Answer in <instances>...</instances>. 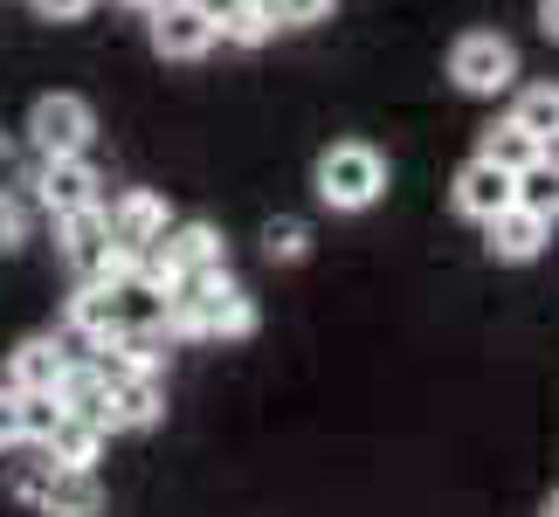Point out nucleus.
I'll return each mask as SVG.
<instances>
[{"instance_id":"nucleus-27","label":"nucleus","mask_w":559,"mask_h":517,"mask_svg":"<svg viewBox=\"0 0 559 517\" xmlns=\"http://www.w3.org/2000/svg\"><path fill=\"white\" fill-rule=\"evenodd\" d=\"M8 180H14V153H8V139H0V193H8Z\"/></svg>"},{"instance_id":"nucleus-1","label":"nucleus","mask_w":559,"mask_h":517,"mask_svg":"<svg viewBox=\"0 0 559 517\" xmlns=\"http://www.w3.org/2000/svg\"><path fill=\"white\" fill-rule=\"evenodd\" d=\"M311 193H318V207H332V214H367L386 193V153L367 139L325 145L318 166H311Z\"/></svg>"},{"instance_id":"nucleus-8","label":"nucleus","mask_w":559,"mask_h":517,"mask_svg":"<svg viewBox=\"0 0 559 517\" xmlns=\"http://www.w3.org/2000/svg\"><path fill=\"white\" fill-rule=\"evenodd\" d=\"M159 263L166 276H228V242H222V228L214 221H174L166 228V242H159Z\"/></svg>"},{"instance_id":"nucleus-22","label":"nucleus","mask_w":559,"mask_h":517,"mask_svg":"<svg viewBox=\"0 0 559 517\" xmlns=\"http://www.w3.org/2000/svg\"><path fill=\"white\" fill-rule=\"evenodd\" d=\"M263 8L276 14V28H318V21H332L338 0H263Z\"/></svg>"},{"instance_id":"nucleus-23","label":"nucleus","mask_w":559,"mask_h":517,"mask_svg":"<svg viewBox=\"0 0 559 517\" xmlns=\"http://www.w3.org/2000/svg\"><path fill=\"white\" fill-rule=\"evenodd\" d=\"M28 249V201H14V193H0V255Z\"/></svg>"},{"instance_id":"nucleus-11","label":"nucleus","mask_w":559,"mask_h":517,"mask_svg":"<svg viewBox=\"0 0 559 517\" xmlns=\"http://www.w3.org/2000/svg\"><path fill=\"white\" fill-rule=\"evenodd\" d=\"M546 242H552V221H546V214H532L525 201L504 207L498 221H484V249L498 255V263H539Z\"/></svg>"},{"instance_id":"nucleus-28","label":"nucleus","mask_w":559,"mask_h":517,"mask_svg":"<svg viewBox=\"0 0 559 517\" xmlns=\"http://www.w3.org/2000/svg\"><path fill=\"white\" fill-rule=\"evenodd\" d=\"M539 517H559V490H552V497H546V504H539Z\"/></svg>"},{"instance_id":"nucleus-17","label":"nucleus","mask_w":559,"mask_h":517,"mask_svg":"<svg viewBox=\"0 0 559 517\" xmlns=\"http://www.w3.org/2000/svg\"><path fill=\"white\" fill-rule=\"evenodd\" d=\"M311 255V221H297V214H276V221H263V263L270 269H290Z\"/></svg>"},{"instance_id":"nucleus-9","label":"nucleus","mask_w":559,"mask_h":517,"mask_svg":"<svg viewBox=\"0 0 559 517\" xmlns=\"http://www.w3.org/2000/svg\"><path fill=\"white\" fill-rule=\"evenodd\" d=\"M62 373H70V345L56 332H28L8 352V394H56Z\"/></svg>"},{"instance_id":"nucleus-26","label":"nucleus","mask_w":559,"mask_h":517,"mask_svg":"<svg viewBox=\"0 0 559 517\" xmlns=\"http://www.w3.org/2000/svg\"><path fill=\"white\" fill-rule=\"evenodd\" d=\"M539 35L559 41V0H539Z\"/></svg>"},{"instance_id":"nucleus-12","label":"nucleus","mask_w":559,"mask_h":517,"mask_svg":"<svg viewBox=\"0 0 559 517\" xmlns=\"http://www.w3.org/2000/svg\"><path fill=\"white\" fill-rule=\"evenodd\" d=\"M511 124L539 145V153H559V83H525L511 97Z\"/></svg>"},{"instance_id":"nucleus-18","label":"nucleus","mask_w":559,"mask_h":517,"mask_svg":"<svg viewBox=\"0 0 559 517\" xmlns=\"http://www.w3.org/2000/svg\"><path fill=\"white\" fill-rule=\"evenodd\" d=\"M214 28H222V41H235V49H263V41L276 35V14L263 8V0H235Z\"/></svg>"},{"instance_id":"nucleus-10","label":"nucleus","mask_w":559,"mask_h":517,"mask_svg":"<svg viewBox=\"0 0 559 517\" xmlns=\"http://www.w3.org/2000/svg\"><path fill=\"white\" fill-rule=\"evenodd\" d=\"M159 421H166L159 380H111V394H104V435H145Z\"/></svg>"},{"instance_id":"nucleus-13","label":"nucleus","mask_w":559,"mask_h":517,"mask_svg":"<svg viewBox=\"0 0 559 517\" xmlns=\"http://www.w3.org/2000/svg\"><path fill=\"white\" fill-rule=\"evenodd\" d=\"M41 517H104V483H97V469H56L49 497H41Z\"/></svg>"},{"instance_id":"nucleus-19","label":"nucleus","mask_w":559,"mask_h":517,"mask_svg":"<svg viewBox=\"0 0 559 517\" xmlns=\"http://www.w3.org/2000/svg\"><path fill=\"white\" fill-rule=\"evenodd\" d=\"M21 400V448H41L62 428V400L56 394H14Z\"/></svg>"},{"instance_id":"nucleus-5","label":"nucleus","mask_w":559,"mask_h":517,"mask_svg":"<svg viewBox=\"0 0 559 517\" xmlns=\"http://www.w3.org/2000/svg\"><path fill=\"white\" fill-rule=\"evenodd\" d=\"M28 187H35V207L49 214V221L83 214V207H104V180H97L91 159H41Z\"/></svg>"},{"instance_id":"nucleus-24","label":"nucleus","mask_w":559,"mask_h":517,"mask_svg":"<svg viewBox=\"0 0 559 517\" xmlns=\"http://www.w3.org/2000/svg\"><path fill=\"white\" fill-rule=\"evenodd\" d=\"M0 448H21V400L0 386Z\"/></svg>"},{"instance_id":"nucleus-25","label":"nucleus","mask_w":559,"mask_h":517,"mask_svg":"<svg viewBox=\"0 0 559 517\" xmlns=\"http://www.w3.org/2000/svg\"><path fill=\"white\" fill-rule=\"evenodd\" d=\"M91 8H97V0H35V14H41V21H83Z\"/></svg>"},{"instance_id":"nucleus-20","label":"nucleus","mask_w":559,"mask_h":517,"mask_svg":"<svg viewBox=\"0 0 559 517\" xmlns=\"http://www.w3.org/2000/svg\"><path fill=\"white\" fill-rule=\"evenodd\" d=\"M519 201H525L532 214H546V221H559V153H546V159L519 180Z\"/></svg>"},{"instance_id":"nucleus-21","label":"nucleus","mask_w":559,"mask_h":517,"mask_svg":"<svg viewBox=\"0 0 559 517\" xmlns=\"http://www.w3.org/2000/svg\"><path fill=\"white\" fill-rule=\"evenodd\" d=\"M49 483H56V462L35 448L28 462H14V477H8V497H14V504H28V510H41V497H49Z\"/></svg>"},{"instance_id":"nucleus-6","label":"nucleus","mask_w":559,"mask_h":517,"mask_svg":"<svg viewBox=\"0 0 559 517\" xmlns=\"http://www.w3.org/2000/svg\"><path fill=\"white\" fill-rule=\"evenodd\" d=\"M104 221H111V242H118L124 255H145V249L166 242V228H174V207H166V193L132 187V193H118V201L104 207Z\"/></svg>"},{"instance_id":"nucleus-14","label":"nucleus","mask_w":559,"mask_h":517,"mask_svg":"<svg viewBox=\"0 0 559 517\" xmlns=\"http://www.w3.org/2000/svg\"><path fill=\"white\" fill-rule=\"evenodd\" d=\"M70 332L83 345L118 338V297H111V284H76V297H70Z\"/></svg>"},{"instance_id":"nucleus-7","label":"nucleus","mask_w":559,"mask_h":517,"mask_svg":"<svg viewBox=\"0 0 559 517\" xmlns=\"http://www.w3.org/2000/svg\"><path fill=\"white\" fill-rule=\"evenodd\" d=\"M449 207L463 214V221H498L504 207H519V180H511L504 166H490V159H463L456 166V187H449Z\"/></svg>"},{"instance_id":"nucleus-29","label":"nucleus","mask_w":559,"mask_h":517,"mask_svg":"<svg viewBox=\"0 0 559 517\" xmlns=\"http://www.w3.org/2000/svg\"><path fill=\"white\" fill-rule=\"evenodd\" d=\"M124 8H139V14H145V8H159V0H124Z\"/></svg>"},{"instance_id":"nucleus-16","label":"nucleus","mask_w":559,"mask_h":517,"mask_svg":"<svg viewBox=\"0 0 559 517\" xmlns=\"http://www.w3.org/2000/svg\"><path fill=\"white\" fill-rule=\"evenodd\" d=\"M41 456H49L56 469H97V456H104V428H97V421L62 414V428H56L49 442H41Z\"/></svg>"},{"instance_id":"nucleus-4","label":"nucleus","mask_w":559,"mask_h":517,"mask_svg":"<svg viewBox=\"0 0 559 517\" xmlns=\"http://www.w3.org/2000/svg\"><path fill=\"white\" fill-rule=\"evenodd\" d=\"M145 41H153V56L166 62H201L222 28H214L207 8H193V0H159V8H145Z\"/></svg>"},{"instance_id":"nucleus-2","label":"nucleus","mask_w":559,"mask_h":517,"mask_svg":"<svg viewBox=\"0 0 559 517\" xmlns=\"http://www.w3.org/2000/svg\"><path fill=\"white\" fill-rule=\"evenodd\" d=\"M21 132H28V153L35 159H91L97 111L76 91H49V97L28 104V124H21Z\"/></svg>"},{"instance_id":"nucleus-3","label":"nucleus","mask_w":559,"mask_h":517,"mask_svg":"<svg viewBox=\"0 0 559 517\" xmlns=\"http://www.w3.org/2000/svg\"><path fill=\"white\" fill-rule=\"evenodd\" d=\"M449 83H456L463 97H504V91H519V41L498 35V28L456 35V49H449Z\"/></svg>"},{"instance_id":"nucleus-15","label":"nucleus","mask_w":559,"mask_h":517,"mask_svg":"<svg viewBox=\"0 0 559 517\" xmlns=\"http://www.w3.org/2000/svg\"><path fill=\"white\" fill-rule=\"evenodd\" d=\"M477 159L504 166L511 180H525V172L539 166L546 153H539V145H532V139H525V132H519V124H511V118H498V124H484V139H477Z\"/></svg>"}]
</instances>
